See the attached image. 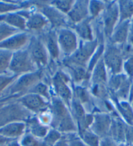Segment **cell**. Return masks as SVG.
Returning <instances> with one entry per match:
<instances>
[{"label": "cell", "mask_w": 133, "mask_h": 146, "mask_svg": "<svg viewBox=\"0 0 133 146\" xmlns=\"http://www.w3.org/2000/svg\"><path fill=\"white\" fill-rule=\"evenodd\" d=\"M50 112L52 116L51 123L53 129L62 132H72L78 130L72 115L66 106L61 99L52 97L50 103Z\"/></svg>", "instance_id": "cell-1"}, {"label": "cell", "mask_w": 133, "mask_h": 146, "mask_svg": "<svg viewBox=\"0 0 133 146\" xmlns=\"http://www.w3.org/2000/svg\"><path fill=\"white\" fill-rule=\"evenodd\" d=\"M100 43L99 39L96 37L93 41H83L80 40L78 47L71 56L63 58V62L81 66L87 69L91 58L97 50Z\"/></svg>", "instance_id": "cell-2"}, {"label": "cell", "mask_w": 133, "mask_h": 146, "mask_svg": "<svg viewBox=\"0 0 133 146\" xmlns=\"http://www.w3.org/2000/svg\"><path fill=\"white\" fill-rule=\"evenodd\" d=\"M52 84L56 96L69 107L73 98L72 80L66 72L58 70L52 77Z\"/></svg>", "instance_id": "cell-3"}, {"label": "cell", "mask_w": 133, "mask_h": 146, "mask_svg": "<svg viewBox=\"0 0 133 146\" xmlns=\"http://www.w3.org/2000/svg\"><path fill=\"white\" fill-rule=\"evenodd\" d=\"M132 81L124 73L110 75L107 87L116 101H128Z\"/></svg>", "instance_id": "cell-4"}, {"label": "cell", "mask_w": 133, "mask_h": 146, "mask_svg": "<svg viewBox=\"0 0 133 146\" xmlns=\"http://www.w3.org/2000/svg\"><path fill=\"white\" fill-rule=\"evenodd\" d=\"M37 70H39L33 63L27 47L13 52L9 69L12 75L20 76Z\"/></svg>", "instance_id": "cell-5"}, {"label": "cell", "mask_w": 133, "mask_h": 146, "mask_svg": "<svg viewBox=\"0 0 133 146\" xmlns=\"http://www.w3.org/2000/svg\"><path fill=\"white\" fill-rule=\"evenodd\" d=\"M27 49L37 69L43 70L48 65L50 60L49 54L39 36L32 35Z\"/></svg>", "instance_id": "cell-6"}, {"label": "cell", "mask_w": 133, "mask_h": 146, "mask_svg": "<svg viewBox=\"0 0 133 146\" xmlns=\"http://www.w3.org/2000/svg\"><path fill=\"white\" fill-rule=\"evenodd\" d=\"M103 58L110 75L123 73L124 60L119 46L113 45L108 42L106 43Z\"/></svg>", "instance_id": "cell-7"}, {"label": "cell", "mask_w": 133, "mask_h": 146, "mask_svg": "<svg viewBox=\"0 0 133 146\" xmlns=\"http://www.w3.org/2000/svg\"><path fill=\"white\" fill-rule=\"evenodd\" d=\"M43 77V70H41L18 76L8 87L10 94L28 93L37 83L42 81Z\"/></svg>", "instance_id": "cell-8"}, {"label": "cell", "mask_w": 133, "mask_h": 146, "mask_svg": "<svg viewBox=\"0 0 133 146\" xmlns=\"http://www.w3.org/2000/svg\"><path fill=\"white\" fill-rule=\"evenodd\" d=\"M57 42L61 55L64 58L68 57L78 47L80 39L71 28H63L57 30Z\"/></svg>", "instance_id": "cell-9"}, {"label": "cell", "mask_w": 133, "mask_h": 146, "mask_svg": "<svg viewBox=\"0 0 133 146\" xmlns=\"http://www.w3.org/2000/svg\"><path fill=\"white\" fill-rule=\"evenodd\" d=\"M105 10L102 14V29L104 37L110 38L114 28L119 21V9L117 1H107Z\"/></svg>", "instance_id": "cell-10"}, {"label": "cell", "mask_w": 133, "mask_h": 146, "mask_svg": "<svg viewBox=\"0 0 133 146\" xmlns=\"http://www.w3.org/2000/svg\"><path fill=\"white\" fill-rule=\"evenodd\" d=\"M47 2L46 1V3ZM46 3L40 5L39 11L48 20L51 29L57 31L63 28H72V25L70 23L66 15L63 14L54 7L50 5L49 1L48 4H46Z\"/></svg>", "instance_id": "cell-11"}, {"label": "cell", "mask_w": 133, "mask_h": 146, "mask_svg": "<svg viewBox=\"0 0 133 146\" xmlns=\"http://www.w3.org/2000/svg\"><path fill=\"white\" fill-rule=\"evenodd\" d=\"M19 101L26 109L39 113L47 110L50 103V102L46 100L43 97L33 93L23 94Z\"/></svg>", "instance_id": "cell-12"}, {"label": "cell", "mask_w": 133, "mask_h": 146, "mask_svg": "<svg viewBox=\"0 0 133 146\" xmlns=\"http://www.w3.org/2000/svg\"><path fill=\"white\" fill-rule=\"evenodd\" d=\"M39 37L45 45L50 60L58 61L61 58V54L57 42V31L50 28L40 34Z\"/></svg>", "instance_id": "cell-13"}, {"label": "cell", "mask_w": 133, "mask_h": 146, "mask_svg": "<svg viewBox=\"0 0 133 146\" xmlns=\"http://www.w3.org/2000/svg\"><path fill=\"white\" fill-rule=\"evenodd\" d=\"M32 34L27 32H20L11 36L0 43V49L8 50L12 52L27 47Z\"/></svg>", "instance_id": "cell-14"}, {"label": "cell", "mask_w": 133, "mask_h": 146, "mask_svg": "<svg viewBox=\"0 0 133 146\" xmlns=\"http://www.w3.org/2000/svg\"><path fill=\"white\" fill-rule=\"evenodd\" d=\"M112 117L105 113H97L93 115V121L90 128L100 138L109 136Z\"/></svg>", "instance_id": "cell-15"}, {"label": "cell", "mask_w": 133, "mask_h": 146, "mask_svg": "<svg viewBox=\"0 0 133 146\" xmlns=\"http://www.w3.org/2000/svg\"><path fill=\"white\" fill-rule=\"evenodd\" d=\"M50 26L46 18L40 11H31L26 18V32L41 34Z\"/></svg>", "instance_id": "cell-16"}, {"label": "cell", "mask_w": 133, "mask_h": 146, "mask_svg": "<svg viewBox=\"0 0 133 146\" xmlns=\"http://www.w3.org/2000/svg\"><path fill=\"white\" fill-rule=\"evenodd\" d=\"M70 23L73 26L90 17L89 1L78 0L74 1L71 10L66 15Z\"/></svg>", "instance_id": "cell-17"}, {"label": "cell", "mask_w": 133, "mask_h": 146, "mask_svg": "<svg viewBox=\"0 0 133 146\" xmlns=\"http://www.w3.org/2000/svg\"><path fill=\"white\" fill-rule=\"evenodd\" d=\"M62 64L66 68V73L69 76L75 85H83L85 81H90L91 74L86 68L63 62Z\"/></svg>", "instance_id": "cell-18"}, {"label": "cell", "mask_w": 133, "mask_h": 146, "mask_svg": "<svg viewBox=\"0 0 133 146\" xmlns=\"http://www.w3.org/2000/svg\"><path fill=\"white\" fill-rule=\"evenodd\" d=\"M129 30L130 21L119 23L114 28L110 38L108 39V43L118 46L127 43L129 35Z\"/></svg>", "instance_id": "cell-19"}, {"label": "cell", "mask_w": 133, "mask_h": 146, "mask_svg": "<svg viewBox=\"0 0 133 146\" xmlns=\"http://www.w3.org/2000/svg\"><path fill=\"white\" fill-rule=\"evenodd\" d=\"M26 130V123L14 121L0 127V134L10 140H16L25 134Z\"/></svg>", "instance_id": "cell-20"}, {"label": "cell", "mask_w": 133, "mask_h": 146, "mask_svg": "<svg viewBox=\"0 0 133 146\" xmlns=\"http://www.w3.org/2000/svg\"><path fill=\"white\" fill-rule=\"evenodd\" d=\"M0 22L4 23L19 32H26V18L21 10L0 15Z\"/></svg>", "instance_id": "cell-21"}, {"label": "cell", "mask_w": 133, "mask_h": 146, "mask_svg": "<svg viewBox=\"0 0 133 146\" xmlns=\"http://www.w3.org/2000/svg\"><path fill=\"white\" fill-rule=\"evenodd\" d=\"M93 21V19L91 17H88V19L73 26L72 29L74 30L80 41H92L97 37L94 35L92 26Z\"/></svg>", "instance_id": "cell-22"}, {"label": "cell", "mask_w": 133, "mask_h": 146, "mask_svg": "<svg viewBox=\"0 0 133 146\" xmlns=\"http://www.w3.org/2000/svg\"><path fill=\"white\" fill-rule=\"evenodd\" d=\"M108 78L109 74L102 57L93 70L89 83L90 85H107Z\"/></svg>", "instance_id": "cell-23"}, {"label": "cell", "mask_w": 133, "mask_h": 146, "mask_svg": "<svg viewBox=\"0 0 133 146\" xmlns=\"http://www.w3.org/2000/svg\"><path fill=\"white\" fill-rule=\"evenodd\" d=\"M127 125V124L119 117L112 118L109 136L114 139L117 143H125Z\"/></svg>", "instance_id": "cell-24"}, {"label": "cell", "mask_w": 133, "mask_h": 146, "mask_svg": "<svg viewBox=\"0 0 133 146\" xmlns=\"http://www.w3.org/2000/svg\"><path fill=\"white\" fill-rule=\"evenodd\" d=\"M26 123V129L29 130V133L36 138L43 140L45 138L50 130V127L42 124L37 117L30 119Z\"/></svg>", "instance_id": "cell-25"}, {"label": "cell", "mask_w": 133, "mask_h": 146, "mask_svg": "<svg viewBox=\"0 0 133 146\" xmlns=\"http://www.w3.org/2000/svg\"><path fill=\"white\" fill-rule=\"evenodd\" d=\"M117 109L127 125L133 126V108L128 101H116Z\"/></svg>", "instance_id": "cell-26"}, {"label": "cell", "mask_w": 133, "mask_h": 146, "mask_svg": "<svg viewBox=\"0 0 133 146\" xmlns=\"http://www.w3.org/2000/svg\"><path fill=\"white\" fill-rule=\"evenodd\" d=\"M119 9V21L121 22L130 21L133 17V1L123 0L117 1Z\"/></svg>", "instance_id": "cell-27"}, {"label": "cell", "mask_w": 133, "mask_h": 146, "mask_svg": "<svg viewBox=\"0 0 133 146\" xmlns=\"http://www.w3.org/2000/svg\"><path fill=\"white\" fill-rule=\"evenodd\" d=\"M26 9V1H0V15Z\"/></svg>", "instance_id": "cell-28"}, {"label": "cell", "mask_w": 133, "mask_h": 146, "mask_svg": "<svg viewBox=\"0 0 133 146\" xmlns=\"http://www.w3.org/2000/svg\"><path fill=\"white\" fill-rule=\"evenodd\" d=\"M106 7V1H97L93 0L89 1V14L90 17L93 19H95L102 15Z\"/></svg>", "instance_id": "cell-29"}, {"label": "cell", "mask_w": 133, "mask_h": 146, "mask_svg": "<svg viewBox=\"0 0 133 146\" xmlns=\"http://www.w3.org/2000/svg\"><path fill=\"white\" fill-rule=\"evenodd\" d=\"M28 93L37 94L49 102H50L52 98L49 87H48L47 84H46L44 82L42 81L37 83Z\"/></svg>", "instance_id": "cell-30"}, {"label": "cell", "mask_w": 133, "mask_h": 146, "mask_svg": "<svg viewBox=\"0 0 133 146\" xmlns=\"http://www.w3.org/2000/svg\"><path fill=\"white\" fill-rule=\"evenodd\" d=\"M79 137L86 146H99L100 138L90 129L78 132Z\"/></svg>", "instance_id": "cell-31"}, {"label": "cell", "mask_w": 133, "mask_h": 146, "mask_svg": "<svg viewBox=\"0 0 133 146\" xmlns=\"http://www.w3.org/2000/svg\"><path fill=\"white\" fill-rule=\"evenodd\" d=\"M13 52L8 50L0 49V74H7L9 71Z\"/></svg>", "instance_id": "cell-32"}, {"label": "cell", "mask_w": 133, "mask_h": 146, "mask_svg": "<svg viewBox=\"0 0 133 146\" xmlns=\"http://www.w3.org/2000/svg\"><path fill=\"white\" fill-rule=\"evenodd\" d=\"M74 3V1L73 0H56L49 1L50 5L65 15H67L71 10Z\"/></svg>", "instance_id": "cell-33"}, {"label": "cell", "mask_w": 133, "mask_h": 146, "mask_svg": "<svg viewBox=\"0 0 133 146\" xmlns=\"http://www.w3.org/2000/svg\"><path fill=\"white\" fill-rule=\"evenodd\" d=\"M62 139V134L55 129H50L48 134L43 139L44 143L46 146H55Z\"/></svg>", "instance_id": "cell-34"}, {"label": "cell", "mask_w": 133, "mask_h": 146, "mask_svg": "<svg viewBox=\"0 0 133 146\" xmlns=\"http://www.w3.org/2000/svg\"><path fill=\"white\" fill-rule=\"evenodd\" d=\"M22 146H46L43 140L36 138L29 132L24 134L19 141Z\"/></svg>", "instance_id": "cell-35"}, {"label": "cell", "mask_w": 133, "mask_h": 146, "mask_svg": "<svg viewBox=\"0 0 133 146\" xmlns=\"http://www.w3.org/2000/svg\"><path fill=\"white\" fill-rule=\"evenodd\" d=\"M18 32H20L5 23L0 22V43Z\"/></svg>", "instance_id": "cell-36"}, {"label": "cell", "mask_w": 133, "mask_h": 146, "mask_svg": "<svg viewBox=\"0 0 133 146\" xmlns=\"http://www.w3.org/2000/svg\"><path fill=\"white\" fill-rule=\"evenodd\" d=\"M18 76L14 75L0 74V94L8 88Z\"/></svg>", "instance_id": "cell-37"}, {"label": "cell", "mask_w": 133, "mask_h": 146, "mask_svg": "<svg viewBox=\"0 0 133 146\" xmlns=\"http://www.w3.org/2000/svg\"><path fill=\"white\" fill-rule=\"evenodd\" d=\"M123 73L133 80V56L124 60Z\"/></svg>", "instance_id": "cell-38"}, {"label": "cell", "mask_w": 133, "mask_h": 146, "mask_svg": "<svg viewBox=\"0 0 133 146\" xmlns=\"http://www.w3.org/2000/svg\"><path fill=\"white\" fill-rule=\"evenodd\" d=\"M38 119L42 124L49 127L52 121V116L51 112H48L47 110H46V111L40 113Z\"/></svg>", "instance_id": "cell-39"}, {"label": "cell", "mask_w": 133, "mask_h": 146, "mask_svg": "<svg viewBox=\"0 0 133 146\" xmlns=\"http://www.w3.org/2000/svg\"><path fill=\"white\" fill-rule=\"evenodd\" d=\"M99 146H119V144L110 136H107L100 139Z\"/></svg>", "instance_id": "cell-40"}, {"label": "cell", "mask_w": 133, "mask_h": 146, "mask_svg": "<svg viewBox=\"0 0 133 146\" xmlns=\"http://www.w3.org/2000/svg\"><path fill=\"white\" fill-rule=\"evenodd\" d=\"M125 143L133 145V126L127 125L125 134Z\"/></svg>", "instance_id": "cell-41"}, {"label": "cell", "mask_w": 133, "mask_h": 146, "mask_svg": "<svg viewBox=\"0 0 133 146\" xmlns=\"http://www.w3.org/2000/svg\"><path fill=\"white\" fill-rule=\"evenodd\" d=\"M67 143L68 146H86L79 136L70 139Z\"/></svg>", "instance_id": "cell-42"}, {"label": "cell", "mask_w": 133, "mask_h": 146, "mask_svg": "<svg viewBox=\"0 0 133 146\" xmlns=\"http://www.w3.org/2000/svg\"><path fill=\"white\" fill-rule=\"evenodd\" d=\"M128 42L133 45V17L130 21V30Z\"/></svg>", "instance_id": "cell-43"}, {"label": "cell", "mask_w": 133, "mask_h": 146, "mask_svg": "<svg viewBox=\"0 0 133 146\" xmlns=\"http://www.w3.org/2000/svg\"><path fill=\"white\" fill-rule=\"evenodd\" d=\"M14 140H10V139H8L2 136V135L0 134V146H3L6 145L9 142H10L11 141Z\"/></svg>", "instance_id": "cell-44"}, {"label": "cell", "mask_w": 133, "mask_h": 146, "mask_svg": "<svg viewBox=\"0 0 133 146\" xmlns=\"http://www.w3.org/2000/svg\"><path fill=\"white\" fill-rule=\"evenodd\" d=\"M128 102H129L130 104L133 105V81L132 83L131 87H130V92H129V96H128Z\"/></svg>", "instance_id": "cell-45"}, {"label": "cell", "mask_w": 133, "mask_h": 146, "mask_svg": "<svg viewBox=\"0 0 133 146\" xmlns=\"http://www.w3.org/2000/svg\"><path fill=\"white\" fill-rule=\"evenodd\" d=\"M5 146H22V145H20V143L18 141H17L16 140H14L11 141L10 142H9Z\"/></svg>", "instance_id": "cell-46"}, {"label": "cell", "mask_w": 133, "mask_h": 146, "mask_svg": "<svg viewBox=\"0 0 133 146\" xmlns=\"http://www.w3.org/2000/svg\"><path fill=\"white\" fill-rule=\"evenodd\" d=\"M119 146H133V145L128 144V143H119Z\"/></svg>", "instance_id": "cell-47"}]
</instances>
